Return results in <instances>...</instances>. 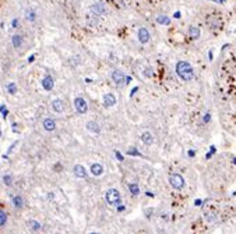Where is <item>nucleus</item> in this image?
<instances>
[{"label":"nucleus","instance_id":"nucleus-1","mask_svg":"<svg viewBox=\"0 0 236 234\" xmlns=\"http://www.w3.org/2000/svg\"><path fill=\"white\" fill-rule=\"evenodd\" d=\"M176 73L183 81H191L194 78V71L190 63L187 62H178L176 64Z\"/></svg>","mask_w":236,"mask_h":234},{"label":"nucleus","instance_id":"nucleus-2","mask_svg":"<svg viewBox=\"0 0 236 234\" xmlns=\"http://www.w3.org/2000/svg\"><path fill=\"white\" fill-rule=\"evenodd\" d=\"M105 199H106V202H108L109 205L116 206V205H120L122 195H120V192H119L117 189L110 188V189L106 191V194H105Z\"/></svg>","mask_w":236,"mask_h":234},{"label":"nucleus","instance_id":"nucleus-3","mask_svg":"<svg viewBox=\"0 0 236 234\" xmlns=\"http://www.w3.org/2000/svg\"><path fill=\"white\" fill-rule=\"evenodd\" d=\"M169 183H171V185H172L175 189H182L184 187V178L182 177L180 174L175 173V174H172V176L169 177Z\"/></svg>","mask_w":236,"mask_h":234},{"label":"nucleus","instance_id":"nucleus-4","mask_svg":"<svg viewBox=\"0 0 236 234\" xmlns=\"http://www.w3.org/2000/svg\"><path fill=\"white\" fill-rule=\"evenodd\" d=\"M112 81L115 82V85L123 86L126 84V75L123 74L120 70H115V71L112 73Z\"/></svg>","mask_w":236,"mask_h":234},{"label":"nucleus","instance_id":"nucleus-5","mask_svg":"<svg viewBox=\"0 0 236 234\" xmlns=\"http://www.w3.org/2000/svg\"><path fill=\"white\" fill-rule=\"evenodd\" d=\"M74 107H75V110L81 114H84V113L88 112V105H87L85 99H82V98H75L74 99Z\"/></svg>","mask_w":236,"mask_h":234},{"label":"nucleus","instance_id":"nucleus-6","mask_svg":"<svg viewBox=\"0 0 236 234\" xmlns=\"http://www.w3.org/2000/svg\"><path fill=\"white\" fill-rule=\"evenodd\" d=\"M138 40L144 45V43H148V40H150V31L147 28H140L138 29Z\"/></svg>","mask_w":236,"mask_h":234},{"label":"nucleus","instance_id":"nucleus-7","mask_svg":"<svg viewBox=\"0 0 236 234\" xmlns=\"http://www.w3.org/2000/svg\"><path fill=\"white\" fill-rule=\"evenodd\" d=\"M42 86H43V89L45 91H52L53 89V85H55V81H53V78L50 77V75H46L45 78L42 80Z\"/></svg>","mask_w":236,"mask_h":234},{"label":"nucleus","instance_id":"nucleus-8","mask_svg":"<svg viewBox=\"0 0 236 234\" xmlns=\"http://www.w3.org/2000/svg\"><path fill=\"white\" fill-rule=\"evenodd\" d=\"M74 176H77L78 178H87V171H85V167H82L81 165H75L74 169Z\"/></svg>","mask_w":236,"mask_h":234},{"label":"nucleus","instance_id":"nucleus-9","mask_svg":"<svg viewBox=\"0 0 236 234\" xmlns=\"http://www.w3.org/2000/svg\"><path fill=\"white\" fill-rule=\"evenodd\" d=\"M116 103V98L113 93H106L104 96V105L106 106V107H110V106H113Z\"/></svg>","mask_w":236,"mask_h":234},{"label":"nucleus","instance_id":"nucleus-10","mask_svg":"<svg viewBox=\"0 0 236 234\" xmlns=\"http://www.w3.org/2000/svg\"><path fill=\"white\" fill-rule=\"evenodd\" d=\"M52 107H53V110H55L56 113H62V112L64 110L63 100H62V99H55V100H53V103H52Z\"/></svg>","mask_w":236,"mask_h":234},{"label":"nucleus","instance_id":"nucleus-11","mask_svg":"<svg viewBox=\"0 0 236 234\" xmlns=\"http://www.w3.org/2000/svg\"><path fill=\"white\" fill-rule=\"evenodd\" d=\"M91 11L94 13V14H104V13H105V6H104V3L98 1V3L92 4V6H91Z\"/></svg>","mask_w":236,"mask_h":234},{"label":"nucleus","instance_id":"nucleus-12","mask_svg":"<svg viewBox=\"0 0 236 234\" xmlns=\"http://www.w3.org/2000/svg\"><path fill=\"white\" fill-rule=\"evenodd\" d=\"M42 124H43V128H45L46 131H53V130L56 128L55 120H52V119H45Z\"/></svg>","mask_w":236,"mask_h":234},{"label":"nucleus","instance_id":"nucleus-13","mask_svg":"<svg viewBox=\"0 0 236 234\" xmlns=\"http://www.w3.org/2000/svg\"><path fill=\"white\" fill-rule=\"evenodd\" d=\"M141 141L145 144V145H151V144L154 142V137H152V134L151 132H144V134H141Z\"/></svg>","mask_w":236,"mask_h":234},{"label":"nucleus","instance_id":"nucleus-14","mask_svg":"<svg viewBox=\"0 0 236 234\" xmlns=\"http://www.w3.org/2000/svg\"><path fill=\"white\" fill-rule=\"evenodd\" d=\"M91 171H92L94 176H101L102 171H104V167L99 165V163H94V165L91 166Z\"/></svg>","mask_w":236,"mask_h":234},{"label":"nucleus","instance_id":"nucleus-15","mask_svg":"<svg viewBox=\"0 0 236 234\" xmlns=\"http://www.w3.org/2000/svg\"><path fill=\"white\" fill-rule=\"evenodd\" d=\"M87 130H90V131L94 132V134H98L101 128H99V126L95 123V121H90V123L87 124Z\"/></svg>","mask_w":236,"mask_h":234},{"label":"nucleus","instance_id":"nucleus-16","mask_svg":"<svg viewBox=\"0 0 236 234\" xmlns=\"http://www.w3.org/2000/svg\"><path fill=\"white\" fill-rule=\"evenodd\" d=\"M189 34H190V36L193 38V39H197V38L200 36V29L191 25L190 28H189Z\"/></svg>","mask_w":236,"mask_h":234},{"label":"nucleus","instance_id":"nucleus-17","mask_svg":"<svg viewBox=\"0 0 236 234\" xmlns=\"http://www.w3.org/2000/svg\"><path fill=\"white\" fill-rule=\"evenodd\" d=\"M13 204H14V206H16V208L21 209V208H23V205H24V201H23V198H21V197H18V195H17V197H14V198H13Z\"/></svg>","mask_w":236,"mask_h":234},{"label":"nucleus","instance_id":"nucleus-18","mask_svg":"<svg viewBox=\"0 0 236 234\" xmlns=\"http://www.w3.org/2000/svg\"><path fill=\"white\" fill-rule=\"evenodd\" d=\"M21 43H23V38L20 35H14L13 36V45H14V47H20Z\"/></svg>","mask_w":236,"mask_h":234},{"label":"nucleus","instance_id":"nucleus-19","mask_svg":"<svg viewBox=\"0 0 236 234\" xmlns=\"http://www.w3.org/2000/svg\"><path fill=\"white\" fill-rule=\"evenodd\" d=\"M6 223H7V215L0 209V227H3Z\"/></svg>","mask_w":236,"mask_h":234},{"label":"nucleus","instance_id":"nucleus-20","mask_svg":"<svg viewBox=\"0 0 236 234\" xmlns=\"http://www.w3.org/2000/svg\"><path fill=\"white\" fill-rule=\"evenodd\" d=\"M156 21L159 24H165V25H168V24L171 23V20L168 17H165V16H158V17H156Z\"/></svg>","mask_w":236,"mask_h":234},{"label":"nucleus","instance_id":"nucleus-21","mask_svg":"<svg viewBox=\"0 0 236 234\" xmlns=\"http://www.w3.org/2000/svg\"><path fill=\"white\" fill-rule=\"evenodd\" d=\"M25 17H27V20H29L31 23H32V21H35V13H34V10H27V11H25Z\"/></svg>","mask_w":236,"mask_h":234},{"label":"nucleus","instance_id":"nucleus-22","mask_svg":"<svg viewBox=\"0 0 236 234\" xmlns=\"http://www.w3.org/2000/svg\"><path fill=\"white\" fill-rule=\"evenodd\" d=\"M129 189H130V191H132V194H134V195L140 194V189H138L137 184H130V185H129Z\"/></svg>","mask_w":236,"mask_h":234},{"label":"nucleus","instance_id":"nucleus-23","mask_svg":"<svg viewBox=\"0 0 236 234\" xmlns=\"http://www.w3.org/2000/svg\"><path fill=\"white\" fill-rule=\"evenodd\" d=\"M7 91L10 92L11 95H14V93L17 92V85H16V84H9V85H7Z\"/></svg>","mask_w":236,"mask_h":234},{"label":"nucleus","instance_id":"nucleus-24","mask_svg":"<svg viewBox=\"0 0 236 234\" xmlns=\"http://www.w3.org/2000/svg\"><path fill=\"white\" fill-rule=\"evenodd\" d=\"M29 226L32 227V230H39V228H41V223L35 222V220H31V222H29Z\"/></svg>","mask_w":236,"mask_h":234},{"label":"nucleus","instance_id":"nucleus-25","mask_svg":"<svg viewBox=\"0 0 236 234\" xmlns=\"http://www.w3.org/2000/svg\"><path fill=\"white\" fill-rule=\"evenodd\" d=\"M3 181H4L6 185H10V184H11V177H10V176H4V177H3Z\"/></svg>","mask_w":236,"mask_h":234},{"label":"nucleus","instance_id":"nucleus-26","mask_svg":"<svg viewBox=\"0 0 236 234\" xmlns=\"http://www.w3.org/2000/svg\"><path fill=\"white\" fill-rule=\"evenodd\" d=\"M129 155H137V156H140V153H138V152L136 151V149H132V151L129 149Z\"/></svg>","mask_w":236,"mask_h":234},{"label":"nucleus","instance_id":"nucleus-27","mask_svg":"<svg viewBox=\"0 0 236 234\" xmlns=\"http://www.w3.org/2000/svg\"><path fill=\"white\" fill-rule=\"evenodd\" d=\"M116 158H117L119 160H123V156L120 155V152H116Z\"/></svg>","mask_w":236,"mask_h":234},{"label":"nucleus","instance_id":"nucleus-28","mask_svg":"<svg viewBox=\"0 0 236 234\" xmlns=\"http://www.w3.org/2000/svg\"><path fill=\"white\" fill-rule=\"evenodd\" d=\"M17 25H18V21H17V20H13V27H14V28H16V27H17Z\"/></svg>","mask_w":236,"mask_h":234}]
</instances>
